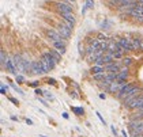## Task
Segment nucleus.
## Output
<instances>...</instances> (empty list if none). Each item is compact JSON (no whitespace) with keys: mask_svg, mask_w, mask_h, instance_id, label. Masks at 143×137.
Masks as SVG:
<instances>
[{"mask_svg":"<svg viewBox=\"0 0 143 137\" xmlns=\"http://www.w3.org/2000/svg\"><path fill=\"white\" fill-rule=\"evenodd\" d=\"M121 56H123L121 53H114V54H113V58H120Z\"/></svg>","mask_w":143,"mask_h":137,"instance_id":"obj_32","label":"nucleus"},{"mask_svg":"<svg viewBox=\"0 0 143 137\" xmlns=\"http://www.w3.org/2000/svg\"><path fill=\"white\" fill-rule=\"evenodd\" d=\"M46 35L52 42H65V40L57 33V30H46Z\"/></svg>","mask_w":143,"mask_h":137,"instance_id":"obj_2","label":"nucleus"},{"mask_svg":"<svg viewBox=\"0 0 143 137\" xmlns=\"http://www.w3.org/2000/svg\"><path fill=\"white\" fill-rule=\"evenodd\" d=\"M7 91H8V87L4 86V84H2V94H3V95H6Z\"/></svg>","mask_w":143,"mask_h":137,"instance_id":"obj_29","label":"nucleus"},{"mask_svg":"<svg viewBox=\"0 0 143 137\" xmlns=\"http://www.w3.org/2000/svg\"><path fill=\"white\" fill-rule=\"evenodd\" d=\"M133 88H135V86H132V84H125V86H124V87L120 90V91H119L117 96L120 98V99H124V98H125V96L128 95V94H130V92L132 91Z\"/></svg>","mask_w":143,"mask_h":137,"instance_id":"obj_7","label":"nucleus"},{"mask_svg":"<svg viewBox=\"0 0 143 137\" xmlns=\"http://www.w3.org/2000/svg\"><path fill=\"white\" fill-rule=\"evenodd\" d=\"M38 84H40V82H33V83L30 84V86H31V87H37Z\"/></svg>","mask_w":143,"mask_h":137,"instance_id":"obj_34","label":"nucleus"},{"mask_svg":"<svg viewBox=\"0 0 143 137\" xmlns=\"http://www.w3.org/2000/svg\"><path fill=\"white\" fill-rule=\"evenodd\" d=\"M7 56H6V52H4V49L0 50V64H2V67H6L7 64Z\"/></svg>","mask_w":143,"mask_h":137,"instance_id":"obj_17","label":"nucleus"},{"mask_svg":"<svg viewBox=\"0 0 143 137\" xmlns=\"http://www.w3.org/2000/svg\"><path fill=\"white\" fill-rule=\"evenodd\" d=\"M60 25H63L64 27H67V29L71 30V31H72V29H74V25H72V23H70V22H67V21H63Z\"/></svg>","mask_w":143,"mask_h":137,"instance_id":"obj_23","label":"nucleus"},{"mask_svg":"<svg viewBox=\"0 0 143 137\" xmlns=\"http://www.w3.org/2000/svg\"><path fill=\"white\" fill-rule=\"evenodd\" d=\"M57 11L61 14H71L72 12V7L70 6V3H64V2H60L57 3Z\"/></svg>","mask_w":143,"mask_h":137,"instance_id":"obj_4","label":"nucleus"},{"mask_svg":"<svg viewBox=\"0 0 143 137\" xmlns=\"http://www.w3.org/2000/svg\"><path fill=\"white\" fill-rule=\"evenodd\" d=\"M42 58H44L45 61H46V64L49 65V68L51 69H53L55 67H56V64H57V61L52 57V56L49 54V52H45V53H42V56H41Z\"/></svg>","mask_w":143,"mask_h":137,"instance_id":"obj_8","label":"nucleus"},{"mask_svg":"<svg viewBox=\"0 0 143 137\" xmlns=\"http://www.w3.org/2000/svg\"><path fill=\"white\" fill-rule=\"evenodd\" d=\"M23 80H25V77H23L22 75H16V82L18 83H23Z\"/></svg>","mask_w":143,"mask_h":137,"instance_id":"obj_30","label":"nucleus"},{"mask_svg":"<svg viewBox=\"0 0 143 137\" xmlns=\"http://www.w3.org/2000/svg\"><path fill=\"white\" fill-rule=\"evenodd\" d=\"M94 80H98V82H104V80H105V77H106V75H105V73H99V75H94Z\"/></svg>","mask_w":143,"mask_h":137,"instance_id":"obj_22","label":"nucleus"},{"mask_svg":"<svg viewBox=\"0 0 143 137\" xmlns=\"http://www.w3.org/2000/svg\"><path fill=\"white\" fill-rule=\"evenodd\" d=\"M112 133H113L114 136L117 134V132H116V128H114V126H112Z\"/></svg>","mask_w":143,"mask_h":137,"instance_id":"obj_37","label":"nucleus"},{"mask_svg":"<svg viewBox=\"0 0 143 137\" xmlns=\"http://www.w3.org/2000/svg\"><path fill=\"white\" fill-rule=\"evenodd\" d=\"M31 73L34 75H42L44 72V68L41 65V61H33V67H31Z\"/></svg>","mask_w":143,"mask_h":137,"instance_id":"obj_9","label":"nucleus"},{"mask_svg":"<svg viewBox=\"0 0 143 137\" xmlns=\"http://www.w3.org/2000/svg\"><path fill=\"white\" fill-rule=\"evenodd\" d=\"M61 16H63V21H67V22H70V23H72V25H75L76 19H75V15H74L72 12H71V14H61Z\"/></svg>","mask_w":143,"mask_h":137,"instance_id":"obj_15","label":"nucleus"},{"mask_svg":"<svg viewBox=\"0 0 143 137\" xmlns=\"http://www.w3.org/2000/svg\"><path fill=\"white\" fill-rule=\"evenodd\" d=\"M112 25H113V23L109 21V19H104V22L101 23V27H102L104 30H109V29L112 27Z\"/></svg>","mask_w":143,"mask_h":137,"instance_id":"obj_19","label":"nucleus"},{"mask_svg":"<svg viewBox=\"0 0 143 137\" xmlns=\"http://www.w3.org/2000/svg\"><path fill=\"white\" fill-rule=\"evenodd\" d=\"M117 42L121 45V48L125 50V52H131V50H133V48H132V42H131L130 38H125V37H123V38H119Z\"/></svg>","mask_w":143,"mask_h":137,"instance_id":"obj_5","label":"nucleus"},{"mask_svg":"<svg viewBox=\"0 0 143 137\" xmlns=\"http://www.w3.org/2000/svg\"><path fill=\"white\" fill-rule=\"evenodd\" d=\"M128 14H130L132 18H136V19H139L140 22H143V8L140 6H136L135 8H132Z\"/></svg>","mask_w":143,"mask_h":137,"instance_id":"obj_6","label":"nucleus"},{"mask_svg":"<svg viewBox=\"0 0 143 137\" xmlns=\"http://www.w3.org/2000/svg\"><path fill=\"white\" fill-rule=\"evenodd\" d=\"M120 65L117 63H112L105 67V72H109V73H120Z\"/></svg>","mask_w":143,"mask_h":137,"instance_id":"obj_10","label":"nucleus"},{"mask_svg":"<svg viewBox=\"0 0 143 137\" xmlns=\"http://www.w3.org/2000/svg\"><path fill=\"white\" fill-rule=\"evenodd\" d=\"M49 83H51V84H56V82H55L53 79H51V80H49Z\"/></svg>","mask_w":143,"mask_h":137,"instance_id":"obj_41","label":"nucleus"},{"mask_svg":"<svg viewBox=\"0 0 143 137\" xmlns=\"http://www.w3.org/2000/svg\"><path fill=\"white\" fill-rule=\"evenodd\" d=\"M139 92H140V88H139V87H135V88H133L132 91H131L130 94H128V95H127L125 98L123 99L124 106H125V107H128V106H130L131 103H132V102H133V101H135V99L138 98V94H139Z\"/></svg>","mask_w":143,"mask_h":137,"instance_id":"obj_1","label":"nucleus"},{"mask_svg":"<svg viewBox=\"0 0 143 137\" xmlns=\"http://www.w3.org/2000/svg\"><path fill=\"white\" fill-rule=\"evenodd\" d=\"M85 6L87 7V8H93V7H94V2H91V0H87V2L85 3Z\"/></svg>","mask_w":143,"mask_h":137,"instance_id":"obj_26","label":"nucleus"},{"mask_svg":"<svg viewBox=\"0 0 143 137\" xmlns=\"http://www.w3.org/2000/svg\"><path fill=\"white\" fill-rule=\"evenodd\" d=\"M63 117H64L65 120H67V118H68V114H67V113H63Z\"/></svg>","mask_w":143,"mask_h":137,"instance_id":"obj_42","label":"nucleus"},{"mask_svg":"<svg viewBox=\"0 0 143 137\" xmlns=\"http://www.w3.org/2000/svg\"><path fill=\"white\" fill-rule=\"evenodd\" d=\"M121 134H123L124 137H128V134H127V132H125V130H123V132H121Z\"/></svg>","mask_w":143,"mask_h":137,"instance_id":"obj_39","label":"nucleus"},{"mask_svg":"<svg viewBox=\"0 0 143 137\" xmlns=\"http://www.w3.org/2000/svg\"><path fill=\"white\" fill-rule=\"evenodd\" d=\"M140 49H142V50H143V40H142V41H140Z\"/></svg>","mask_w":143,"mask_h":137,"instance_id":"obj_43","label":"nucleus"},{"mask_svg":"<svg viewBox=\"0 0 143 137\" xmlns=\"http://www.w3.org/2000/svg\"><path fill=\"white\" fill-rule=\"evenodd\" d=\"M40 61H41V65H42V68H44V72L46 73V72H49V71H51V68H49V65H48L46 64V61L44 60V58H40Z\"/></svg>","mask_w":143,"mask_h":137,"instance_id":"obj_21","label":"nucleus"},{"mask_svg":"<svg viewBox=\"0 0 143 137\" xmlns=\"http://www.w3.org/2000/svg\"><path fill=\"white\" fill-rule=\"evenodd\" d=\"M57 33H59L64 40H67V38H70V37H71V33H72V31L68 30L67 27H64L63 25H59V27H57Z\"/></svg>","mask_w":143,"mask_h":137,"instance_id":"obj_11","label":"nucleus"},{"mask_svg":"<svg viewBox=\"0 0 143 137\" xmlns=\"http://www.w3.org/2000/svg\"><path fill=\"white\" fill-rule=\"evenodd\" d=\"M72 110L75 111V114H78V115H82L83 114V109L82 107H72Z\"/></svg>","mask_w":143,"mask_h":137,"instance_id":"obj_24","label":"nucleus"},{"mask_svg":"<svg viewBox=\"0 0 143 137\" xmlns=\"http://www.w3.org/2000/svg\"><path fill=\"white\" fill-rule=\"evenodd\" d=\"M36 94H37V95H42L44 92H42L41 90H38V88H37V90H36Z\"/></svg>","mask_w":143,"mask_h":137,"instance_id":"obj_35","label":"nucleus"},{"mask_svg":"<svg viewBox=\"0 0 143 137\" xmlns=\"http://www.w3.org/2000/svg\"><path fill=\"white\" fill-rule=\"evenodd\" d=\"M127 77H128V68L125 67L120 71V73H119V76H117V80L119 82H125Z\"/></svg>","mask_w":143,"mask_h":137,"instance_id":"obj_14","label":"nucleus"},{"mask_svg":"<svg viewBox=\"0 0 143 137\" xmlns=\"http://www.w3.org/2000/svg\"><path fill=\"white\" fill-rule=\"evenodd\" d=\"M65 45H67V42H53L55 50H57L61 56L65 53Z\"/></svg>","mask_w":143,"mask_h":137,"instance_id":"obj_13","label":"nucleus"},{"mask_svg":"<svg viewBox=\"0 0 143 137\" xmlns=\"http://www.w3.org/2000/svg\"><path fill=\"white\" fill-rule=\"evenodd\" d=\"M90 72H91V73H93V76H94V75L104 73V72H105V68H104V67H98V65H93L91 69H90Z\"/></svg>","mask_w":143,"mask_h":137,"instance_id":"obj_16","label":"nucleus"},{"mask_svg":"<svg viewBox=\"0 0 143 137\" xmlns=\"http://www.w3.org/2000/svg\"><path fill=\"white\" fill-rule=\"evenodd\" d=\"M6 68H7L11 73H14V75H16V73H18V69H16V67H15V64H14V58H12V57H10V58L7 60Z\"/></svg>","mask_w":143,"mask_h":137,"instance_id":"obj_12","label":"nucleus"},{"mask_svg":"<svg viewBox=\"0 0 143 137\" xmlns=\"http://www.w3.org/2000/svg\"><path fill=\"white\" fill-rule=\"evenodd\" d=\"M12 58H14V64H15L18 72L19 73H25L26 71H25V67H23V57L21 54H15V56H12Z\"/></svg>","mask_w":143,"mask_h":137,"instance_id":"obj_3","label":"nucleus"},{"mask_svg":"<svg viewBox=\"0 0 143 137\" xmlns=\"http://www.w3.org/2000/svg\"><path fill=\"white\" fill-rule=\"evenodd\" d=\"M10 101H11L12 103H15V105H18V103H19V102L16 101V99H15V98H10Z\"/></svg>","mask_w":143,"mask_h":137,"instance_id":"obj_33","label":"nucleus"},{"mask_svg":"<svg viewBox=\"0 0 143 137\" xmlns=\"http://www.w3.org/2000/svg\"><path fill=\"white\" fill-rule=\"evenodd\" d=\"M38 137H46V136H44V134H40V136H38Z\"/></svg>","mask_w":143,"mask_h":137,"instance_id":"obj_44","label":"nucleus"},{"mask_svg":"<svg viewBox=\"0 0 143 137\" xmlns=\"http://www.w3.org/2000/svg\"><path fill=\"white\" fill-rule=\"evenodd\" d=\"M131 42H132V48H133V50H139V49H140V40L132 38Z\"/></svg>","mask_w":143,"mask_h":137,"instance_id":"obj_20","label":"nucleus"},{"mask_svg":"<svg viewBox=\"0 0 143 137\" xmlns=\"http://www.w3.org/2000/svg\"><path fill=\"white\" fill-rule=\"evenodd\" d=\"M95 115H97V117H98V120H99V121H101V122H102V124H104V125H105V124H106V122H105V120H104V117H102L101 114H99V113H98V111H97V113H95Z\"/></svg>","mask_w":143,"mask_h":137,"instance_id":"obj_28","label":"nucleus"},{"mask_svg":"<svg viewBox=\"0 0 143 137\" xmlns=\"http://www.w3.org/2000/svg\"><path fill=\"white\" fill-rule=\"evenodd\" d=\"M44 94H45V96H46L48 99H51V101H52V99H53V95H52L51 92H44Z\"/></svg>","mask_w":143,"mask_h":137,"instance_id":"obj_31","label":"nucleus"},{"mask_svg":"<svg viewBox=\"0 0 143 137\" xmlns=\"http://www.w3.org/2000/svg\"><path fill=\"white\" fill-rule=\"evenodd\" d=\"M11 87H12L14 90H15V91H16L18 94H21V95H25V94H23V91H22V90H21V88H18V87L15 86V84H11Z\"/></svg>","mask_w":143,"mask_h":137,"instance_id":"obj_27","label":"nucleus"},{"mask_svg":"<svg viewBox=\"0 0 143 137\" xmlns=\"http://www.w3.org/2000/svg\"><path fill=\"white\" fill-rule=\"evenodd\" d=\"M123 63H124V65H131L132 58H130V57H124V58H123Z\"/></svg>","mask_w":143,"mask_h":137,"instance_id":"obj_25","label":"nucleus"},{"mask_svg":"<svg viewBox=\"0 0 143 137\" xmlns=\"http://www.w3.org/2000/svg\"><path fill=\"white\" fill-rule=\"evenodd\" d=\"M138 6H140L143 8V0H140V2H138Z\"/></svg>","mask_w":143,"mask_h":137,"instance_id":"obj_40","label":"nucleus"},{"mask_svg":"<svg viewBox=\"0 0 143 137\" xmlns=\"http://www.w3.org/2000/svg\"><path fill=\"white\" fill-rule=\"evenodd\" d=\"M26 124H27V125H33V121L29 120V118H26Z\"/></svg>","mask_w":143,"mask_h":137,"instance_id":"obj_36","label":"nucleus"},{"mask_svg":"<svg viewBox=\"0 0 143 137\" xmlns=\"http://www.w3.org/2000/svg\"><path fill=\"white\" fill-rule=\"evenodd\" d=\"M48 52H49V54H51L52 57H53V58L57 61V63H59V61L61 60V54H60L57 50H48Z\"/></svg>","mask_w":143,"mask_h":137,"instance_id":"obj_18","label":"nucleus"},{"mask_svg":"<svg viewBox=\"0 0 143 137\" xmlns=\"http://www.w3.org/2000/svg\"><path fill=\"white\" fill-rule=\"evenodd\" d=\"M99 98H101V99H105V98H106V95H105V94H99Z\"/></svg>","mask_w":143,"mask_h":137,"instance_id":"obj_38","label":"nucleus"}]
</instances>
